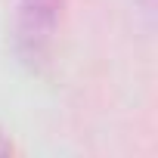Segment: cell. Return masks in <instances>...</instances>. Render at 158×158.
Masks as SVG:
<instances>
[{
	"instance_id": "obj_2",
	"label": "cell",
	"mask_w": 158,
	"mask_h": 158,
	"mask_svg": "<svg viewBox=\"0 0 158 158\" xmlns=\"http://www.w3.org/2000/svg\"><path fill=\"white\" fill-rule=\"evenodd\" d=\"M10 152H13V143H10V136L3 130H0V155H10Z\"/></svg>"
},
{
	"instance_id": "obj_3",
	"label": "cell",
	"mask_w": 158,
	"mask_h": 158,
	"mask_svg": "<svg viewBox=\"0 0 158 158\" xmlns=\"http://www.w3.org/2000/svg\"><path fill=\"white\" fill-rule=\"evenodd\" d=\"M139 6H143L146 13H152V6H155V0H139Z\"/></svg>"
},
{
	"instance_id": "obj_1",
	"label": "cell",
	"mask_w": 158,
	"mask_h": 158,
	"mask_svg": "<svg viewBox=\"0 0 158 158\" xmlns=\"http://www.w3.org/2000/svg\"><path fill=\"white\" fill-rule=\"evenodd\" d=\"M62 10H65V0H19L16 3L13 44L22 65H28L31 71L50 62L62 25Z\"/></svg>"
}]
</instances>
